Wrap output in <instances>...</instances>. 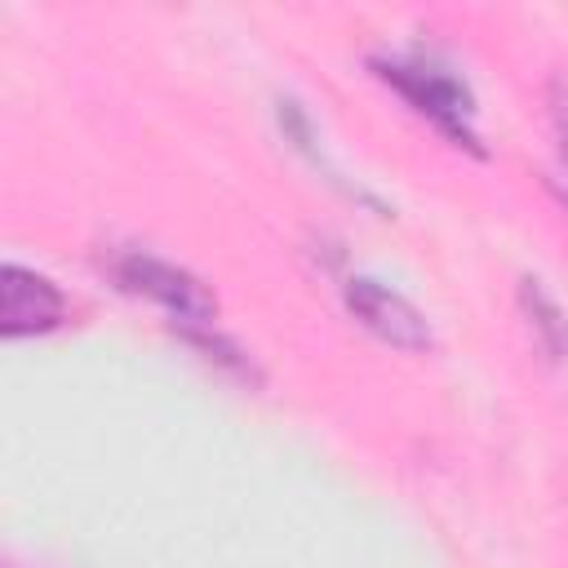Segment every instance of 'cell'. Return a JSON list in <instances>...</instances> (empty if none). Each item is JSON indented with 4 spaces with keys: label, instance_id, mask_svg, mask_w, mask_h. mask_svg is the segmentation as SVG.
I'll use <instances>...</instances> for the list:
<instances>
[{
    "label": "cell",
    "instance_id": "obj_1",
    "mask_svg": "<svg viewBox=\"0 0 568 568\" xmlns=\"http://www.w3.org/2000/svg\"><path fill=\"white\" fill-rule=\"evenodd\" d=\"M382 67V80L395 84L422 115H430L457 146H479L475 142V106H470V93L439 67L430 62H404V58H386L377 62Z\"/></svg>",
    "mask_w": 568,
    "mask_h": 568
},
{
    "label": "cell",
    "instance_id": "obj_2",
    "mask_svg": "<svg viewBox=\"0 0 568 568\" xmlns=\"http://www.w3.org/2000/svg\"><path fill=\"white\" fill-rule=\"evenodd\" d=\"M120 284L142 293V297H155L160 306H169L173 315L182 320H209L213 315V297L204 293V284L160 257H146V253H129L120 266H115Z\"/></svg>",
    "mask_w": 568,
    "mask_h": 568
},
{
    "label": "cell",
    "instance_id": "obj_3",
    "mask_svg": "<svg viewBox=\"0 0 568 568\" xmlns=\"http://www.w3.org/2000/svg\"><path fill=\"white\" fill-rule=\"evenodd\" d=\"M67 315V297L58 293L53 280L40 271H27L18 262L4 266V306H0V328L4 337H27V333H49Z\"/></svg>",
    "mask_w": 568,
    "mask_h": 568
},
{
    "label": "cell",
    "instance_id": "obj_4",
    "mask_svg": "<svg viewBox=\"0 0 568 568\" xmlns=\"http://www.w3.org/2000/svg\"><path fill=\"white\" fill-rule=\"evenodd\" d=\"M346 302H351V311H355L382 342H390V346L422 351V346L430 342L422 315H417L399 293H390V288H382V284H373V280H351V284H346Z\"/></svg>",
    "mask_w": 568,
    "mask_h": 568
},
{
    "label": "cell",
    "instance_id": "obj_5",
    "mask_svg": "<svg viewBox=\"0 0 568 568\" xmlns=\"http://www.w3.org/2000/svg\"><path fill=\"white\" fill-rule=\"evenodd\" d=\"M555 133H559V155L568 164V98L564 93L555 98Z\"/></svg>",
    "mask_w": 568,
    "mask_h": 568
}]
</instances>
